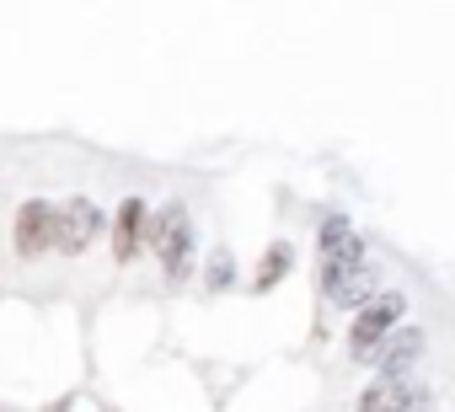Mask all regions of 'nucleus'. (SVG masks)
Returning a JSON list of instances; mask_svg holds the SVG:
<instances>
[{
  "label": "nucleus",
  "mask_w": 455,
  "mask_h": 412,
  "mask_svg": "<svg viewBox=\"0 0 455 412\" xmlns=\"http://www.w3.org/2000/svg\"><path fill=\"white\" fill-rule=\"evenodd\" d=\"M423 348H428V332H423V327H396V332H391V343L375 353V369H380V380L412 375V364L423 359Z\"/></svg>",
  "instance_id": "obj_8"
},
{
  "label": "nucleus",
  "mask_w": 455,
  "mask_h": 412,
  "mask_svg": "<svg viewBox=\"0 0 455 412\" xmlns=\"http://www.w3.org/2000/svg\"><path fill=\"white\" fill-rule=\"evenodd\" d=\"M434 385L423 375H396V380H370L354 401V412H428Z\"/></svg>",
  "instance_id": "obj_4"
},
{
  "label": "nucleus",
  "mask_w": 455,
  "mask_h": 412,
  "mask_svg": "<svg viewBox=\"0 0 455 412\" xmlns=\"http://www.w3.org/2000/svg\"><path fill=\"white\" fill-rule=\"evenodd\" d=\"M290 268H295V247H290V242H274V247H268V258H263V268H258V279H252V284H258V295H263V289H274Z\"/></svg>",
  "instance_id": "obj_9"
},
{
  "label": "nucleus",
  "mask_w": 455,
  "mask_h": 412,
  "mask_svg": "<svg viewBox=\"0 0 455 412\" xmlns=\"http://www.w3.org/2000/svg\"><path fill=\"white\" fill-rule=\"evenodd\" d=\"M150 247H156L161 273H166L172 284H182V279L193 273V220H188L182 203H166V210L150 220Z\"/></svg>",
  "instance_id": "obj_3"
},
{
  "label": "nucleus",
  "mask_w": 455,
  "mask_h": 412,
  "mask_svg": "<svg viewBox=\"0 0 455 412\" xmlns=\"http://www.w3.org/2000/svg\"><path fill=\"white\" fill-rule=\"evenodd\" d=\"M17 252L22 258L54 252V203L33 198V203H22V210H17Z\"/></svg>",
  "instance_id": "obj_6"
},
{
  "label": "nucleus",
  "mask_w": 455,
  "mask_h": 412,
  "mask_svg": "<svg viewBox=\"0 0 455 412\" xmlns=\"http://www.w3.org/2000/svg\"><path fill=\"white\" fill-rule=\"evenodd\" d=\"M225 284H231V258L220 252V258L209 263V289H225Z\"/></svg>",
  "instance_id": "obj_10"
},
{
  "label": "nucleus",
  "mask_w": 455,
  "mask_h": 412,
  "mask_svg": "<svg viewBox=\"0 0 455 412\" xmlns=\"http://www.w3.org/2000/svg\"><path fill=\"white\" fill-rule=\"evenodd\" d=\"M402 316H407V295H402V289L375 295V300L354 316V327H348V359L375 364V353L391 343V332H396V327H407Z\"/></svg>",
  "instance_id": "obj_1"
},
{
  "label": "nucleus",
  "mask_w": 455,
  "mask_h": 412,
  "mask_svg": "<svg viewBox=\"0 0 455 412\" xmlns=\"http://www.w3.org/2000/svg\"><path fill=\"white\" fill-rule=\"evenodd\" d=\"M140 242H150V210H145V198H124L118 215H113V258L134 263Z\"/></svg>",
  "instance_id": "obj_7"
},
{
  "label": "nucleus",
  "mask_w": 455,
  "mask_h": 412,
  "mask_svg": "<svg viewBox=\"0 0 455 412\" xmlns=\"http://www.w3.org/2000/svg\"><path fill=\"white\" fill-rule=\"evenodd\" d=\"M316 252H322V289H332L338 279H348V273H359L364 263H370V247H364V236L354 231V220L348 215H322V231H316Z\"/></svg>",
  "instance_id": "obj_2"
},
{
  "label": "nucleus",
  "mask_w": 455,
  "mask_h": 412,
  "mask_svg": "<svg viewBox=\"0 0 455 412\" xmlns=\"http://www.w3.org/2000/svg\"><path fill=\"white\" fill-rule=\"evenodd\" d=\"M97 231H102V210H97L92 198H65V203H54V252L76 258V252H86V247L97 242Z\"/></svg>",
  "instance_id": "obj_5"
}]
</instances>
